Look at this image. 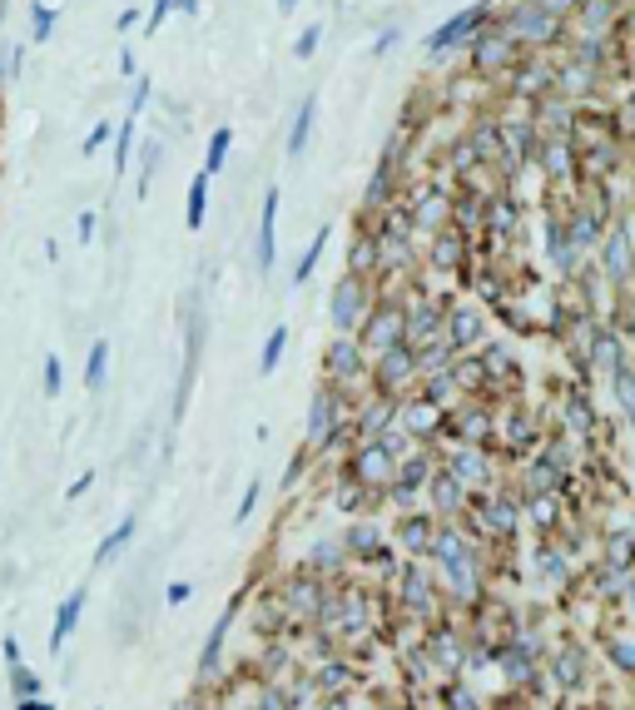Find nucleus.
Wrapping results in <instances>:
<instances>
[{"label": "nucleus", "instance_id": "b1692460", "mask_svg": "<svg viewBox=\"0 0 635 710\" xmlns=\"http://www.w3.org/2000/svg\"><path fill=\"white\" fill-rule=\"evenodd\" d=\"M55 30H60V5L30 0V5H25V40H30V45H50Z\"/></svg>", "mask_w": 635, "mask_h": 710}, {"label": "nucleus", "instance_id": "2f4dec72", "mask_svg": "<svg viewBox=\"0 0 635 710\" xmlns=\"http://www.w3.org/2000/svg\"><path fill=\"white\" fill-rule=\"evenodd\" d=\"M134 532H139V522H134V517H125V522H120V527H115V532H110V537L95 547V567H110V562L125 552L129 542H134Z\"/></svg>", "mask_w": 635, "mask_h": 710}, {"label": "nucleus", "instance_id": "864d4df0", "mask_svg": "<svg viewBox=\"0 0 635 710\" xmlns=\"http://www.w3.org/2000/svg\"><path fill=\"white\" fill-rule=\"evenodd\" d=\"M189 591H194L189 581H174V586H169L164 596H169V606H179V601H189Z\"/></svg>", "mask_w": 635, "mask_h": 710}, {"label": "nucleus", "instance_id": "4be33fe9", "mask_svg": "<svg viewBox=\"0 0 635 710\" xmlns=\"http://www.w3.org/2000/svg\"><path fill=\"white\" fill-rule=\"evenodd\" d=\"M209 194H214V179L199 169V174L189 179V189H184V229H189V234H199V229L209 224Z\"/></svg>", "mask_w": 635, "mask_h": 710}, {"label": "nucleus", "instance_id": "09e8293b", "mask_svg": "<svg viewBox=\"0 0 635 710\" xmlns=\"http://www.w3.org/2000/svg\"><path fill=\"white\" fill-rule=\"evenodd\" d=\"M616 120H621V130H626V140L635 135V90L621 100V110H616Z\"/></svg>", "mask_w": 635, "mask_h": 710}, {"label": "nucleus", "instance_id": "ddd939ff", "mask_svg": "<svg viewBox=\"0 0 635 710\" xmlns=\"http://www.w3.org/2000/svg\"><path fill=\"white\" fill-rule=\"evenodd\" d=\"M472 254H477V244L462 234V229H437L427 244H422V259L432 264V269H442V274H452V269H467L472 264Z\"/></svg>", "mask_w": 635, "mask_h": 710}, {"label": "nucleus", "instance_id": "603ef678", "mask_svg": "<svg viewBox=\"0 0 635 710\" xmlns=\"http://www.w3.org/2000/svg\"><path fill=\"white\" fill-rule=\"evenodd\" d=\"M120 75H125V80L139 75V60H134V50H129V45H120Z\"/></svg>", "mask_w": 635, "mask_h": 710}, {"label": "nucleus", "instance_id": "39448f33", "mask_svg": "<svg viewBox=\"0 0 635 710\" xmlns=\"http://www.w3.org/2000/svg\"><path fill=\"white\" fill-rule=\"evenodd\" d=\"M531 164L541 169L546 189H556V194H576V189H581V154H576V140H566V135H541V149H536Z\"/></svg>", "mask_w": 635, "mask_h": 710}, {"label": "nucleus", "instance_id": "c03bdc74", "mask_svg": "<svg viewBox=\"0 0 635 710\" xmlns=\"http://www.w3.org/2000/svg\"><path fill=\"white\" fill-rule=\"evenodd\" d=\"M10 686H15V701H30V696H40V676H35L30 666H10Z\"/></svg>", "mask_w": 635, "mask_h": 710}, {"label": "nucleus", "instance_id": "1a4fd4ad", "mask_svg": "<svg viewBox=\"0 0 635 710\" xmlns=\"http://www.w3.org/2000/svg\"><path fill=\"white\" fill-rule=\"evenodd\" d=\"M397 477V452L387 447V437H363L353 452V482L358 487H387Z\"/></svg>", "mask_w": 635, "mask_h": 710}, {"label": "nucleus", "instance_id": "7c9ffc66", "mask_svg": "<svg viewBox=\"0 0 635 710\" xmlns=\"http://www.w3.org/2000/svg\"><path fill=\"white\" fill-rule=\"evenodd\" d=\"M105 378H110V338H95V343H90V353H85V388H90V393H100V388H105Z\"/></svg>", "mask_w": 635, "mask_h": 710}, {"label": "nucleus", "instance_id": "e433bc0d", "mask_svg": "<svg viewBox=\"0 0 635 710\" xmlns=\"http://www.w3.org/2000/svg\"><path fill=\"white\" fill-rule=\"evenodd\" d=\"M149 105H154V75H144V70H139V75L129 80V110H125V115H134V120H139Z\"/></svg>", "mask_w": 635, "mask_h": 710}, {"label": "nucleus", "instance_id": "f257e3e1", "mask_svg": "<svg viewBox=\"0 0 635 710\" xmlns=\"http://www.w3.org/2000/svg\"><path fill=\"white\" fill-rule=\"evenodd\" d=\"M497 20L511 30V40L521 50H551L556 55V45H571V25L551 0H516L507 10H497Z\"/></svg>", "mask_w": 635, "mask_h": 710}, {"label": "nucleus", "instance_id": "bb28decb", "mask_svg": "<svg viewBox=\"0 0 635 710\" xmlns=\"http://www.w3.org/2000/svg\"><path fill=\"white\" fill-rule=\"evenodd\" d=\"M134 149H139V120L125 115V120H120V130H115V144H110V169H115V179H125V174H129Z\"/></svg>", "mask_w": 635, "mask_h": 710}, {"label": "nucleus", "instance_id": "9d476101", "mask_svg": "<svg viewBox=\"0 0 635 710\" xmlns=\"http://www.w3.org/2000/svg\"><path fill=\"white\" fill-rule=\"evenodd\" d=\"M621 15H626V0H576L566 25H571V35H606V40H616Z\"/></svg>", "mask_w": 635, "mask_h": 710}, {"label": "nucleus", "instance_id": "cd10ccee", "mask_svg": "<svg viewBox=\"0 0 635 710\" xmlns=\"http://www.w3.org/2000/svg\"><path fill=\"white\" fill-rule=\"evenodd\" d=\"M348 274H363V279L378 274V234H368V229L353 234V244H348Z\"/></svg>", "mask_w": 635, "mask_h": 710}, {"label": "nucleus", "instance_id": "f03ea898", "mask_svg": "<svg viewBox=\"0 0 635 710\" xmlns=\"http://www.w3.org/2000/svg\"><path fill=\"white\" fill-rule=\"evenodd\" d=\"M462 55H467V70H472L482 85H507V75L521 65V55H526V50L511 40L507 25L492 15V20L472 35V45H467Z\"/></svg>", "mask_w": 635, "mask_h": 710}, {"label": "nucleus", "instance_id": "49530a36", "mask_svg": "<svg viewBox=\"0 0 635 710\" xmlns=\"http://www.w3.org/2000/svg\"><path fill=\"white\" fill-rule=\"evenodd\" d=\"M95 229H100V209H80V219H75V239H80V244H95Z\"/></svg>", "mask_w": 635, "mask_h": 710}, {"label": "nucleus", "instance_id": "f704fd0d", "mask_svg": "<svg viewBox=\"0 0 635 710\" xmlns=\"http://www.w3.org/2000/svg\"><path fill=\"white\" fill-rule=\"evenodd\" d=\"M432 502L442 507V512H457L462 507V482L442 467V472H432Z\"/></svg>", "mask_w": 635, "mask_h": 710}, {"label": "nucleus", "instance_id": "6e6552de", "mask_svg": "<svg viewBox=\"0 0 635 710\" xmlns=\"http://www.w3.org/2000/svg\"><path fill=\"white\" fill-rule=\"evenodd\" d=\"M541 254L556 269V279H576V269L586 264V254L571 244V229H566L561 209H546V219H541Z\"/></svg>", "mask_w": 635, "mask_h": 710}, {"label": "nucleus", "instance_id": "4468645a", "mask_svg": "<svg viewBox=\"0 0 635 710\" xmlns=\"http://www.w3.org/2000/svg\"><path fill=\"white\" fill-rule=\"evenodd\" d=\"M521 219H526V209H521L516 184H502V189L487 199V224H482V239H516V234H521Z\"/></svg>", "mask_w": 635, "mask_h": 710}, {"label": "nucleus", "instance_id": "2eb2a0df", "mask_svg": "<svg viewBox=\"0 0 635 710\" xmlns=\"http://www.w3.org/2000/svg\"><path fill=\"white\" fill-rule=\"evenodd\" d=\"M373 368V383H378V393H397V388H407L412 378H417V348L412 343H397V348H387L378 353V363H368Z\"/></svg>", "mask_w": 635, "mask_h": 710}, {"label": "nucleus", "instance_id": "412c9836", "mask_svg": "<svg viewBox=\"0 0 635 710\" xmlns=\"http://www.w3.org/2000/svg\"><path fill=\"white\" fill-rule=\"evenodd\" d=\"M397 427L417 442V437H432L442 427V403L432 398H417V403H397Z\"/></svg>", "mask_w": 635, "mask_h": 710}, {"label": "nucleus", "instance_id": "0eeeda50", "mask_svg": "<svg viewBox=\"0 0 635 710\" xmlns=\"http://www.w3.org/2000/svg\"><path fill=\"white\" fill-rule=\"evenodd\" d=\"M407 338V303H392V298H382L373 303V313L363 318V328H358V343H363V353H387V348H397Z\"/></svg>", "mask_w": 635, "mask_h": 710}, {"label": "nucleus", "instance_id": "20e7f679", "mask_svg": "<svg viewBox=\"0 0 635 710\" xmlns=\"http://www.w3.org/2000/svg\"><path fill=\"white\" fill-rule=\"evenodd\" d=\"M596 269L611 288H631L635 284V224L631 214H616L606 239L596 244Z\"/></svg>", "mask_w": 635, "mask_h": 710}, {"label": "nucleus", "instance_id": "de8ad7c7", "mask_svg": "<svg viewBox=\"0 0 635 710\" xmlns=\"http://www.w3.org/2000/svg\"><path fill=\"white\" fill-rule=\"evenodd\" d=\"M134 25H144V10H139V5H125V10L115 15V30H120V35H129Z\"/></svg>", "mask_w": 635, "mask_h": 710}, {"label": "nucleus", "instance_id": "72a5a7b5", "mask_svg": "<svg viewBox=\"0 0 635 710\" xmlns=\"http://www.w3.org/2000/svg\"><path fill=\"white\" fill-rule=\"evenodd\" d=\"M283 348H288V323H278V328L263 338V353H258V373H263V378H273V373H278Z\"/></svg>", "mask_w": 635, "mask_h": 710}, {"label": "nucleus", "instance_id": "7ed1b4c3", "mask_svg": "<svg viewBox=\"0 0 635 710\" xmlns=\"http://www.w3.org/2000/svg\"><path fill=\"white\" fill-rule=\"evenodd\" d=\"M492 15H497V5H492V0H472V5L452 10L442 25H432V30H427V40H422L427 65H437V60H447V55L467 50V45H472V35H477V30H482Z\"/></svg>", "mask_w": 635, "mask_h": 710}, {"label": "nucleus", "instance_id": "58836bf2", "mask_svg": "<svg viewBox=\"0 0 635 710\" xmlns=\"http://www.w3.org/2000/svg\"><path fill=\"white\" fill-rule=\"evenodd\" d=\"M60 388H65V363H60V353H45V363H40V393L60 398Z\"/></svg>", "mask_w": 635, "mask_h": 710}, {"label": "nucleus", "instance_id": "37998d69", "mask_svg": "<svg viewBox=\"0 0 635 710\" xmlns=\"http://www.w3.org/2000/svg\"><path fill=\"white\" fill-rule=\"evenodd\" d=\"M229 621H234V611H224V616H219V626L209 631V646H204V661H199V671H214V661H219V646H224V631H229Z\"/></svg>", "mask_w": 635, "mask_h": 710}, {"label": "nucleus", "instance_id": "c756f323", "mask_svg": "<svg viewBox=\"0 0 635 710\" xmlns=\"http://www.w3.org/2000/svg\"><path fill=\"white\" fill-rule=\"evenodd\" d=\"M328 239H333V224H318V234L308 239V249L298 254V264H293V288H303L313 279V269L323 264V249H328Z\"/></svg>", "mask_w": 635, "mask_h": 710}, {"label": "nucleus", "instance_id": "f3484780", "mask_svg": "<svg viewBox=\"0 0 635 710\" xmlns=\"http://www.w3.org/2000/svg\"><path fill=\"white\" fill-rule=\"evenodd\" d=\"M338 432H343V403H338L333 388H323V393L313 398V408H308V447L318 452V447H328Z\"/></svg>", "mask_w": 635, "mask_h": 710}, {"label": "nucleus", "instance_id": "ea45409f", "mask_svg": "<svg viewBox=\"0 0 635 710\" xmlns=\"http://www.w3.org/2000/svg\"><path fill=\"white\" fill-rule=\"evenodd\" d=\"M318 45H323V20H308V25L298 30V40H293V60H313Z\"/></svg>", "mask_w": 635, "mask_h": 710}, {"label": "nucleus", "instance_id": "a19ab883", "mask_svg": "<svg viewBox=\"0 0 635 710\" xmlns=\"http://www.w3.org/2000/svg\"><path fill=\"white\" fill-rule=\"evenodd\" d=\"M169 15H179V0H149L144 5V35H159Z\"/></svg>", "mask_w": 635, "mask_h": 710}, {"label": "nucleus", "instance_id": "6e6d98bb", "mask_svg": "<svg viewBox=\"0 0 635 710\" xmlns=\"http://www.w3.org/2000/svg\"><path fill=\"white\" fill-rule=\"evenodd\" d=\"M15 710H50V706H45L40 696H30V701H15Z\"/></svg>", "mask_w": 635, "mask_h": 710}, {"label": "nucleus", "instance_id": "4d7b16f0", "mask_svg": "<svg viewBox=\"0 0 635 710\" xmlns=\"http://www.w3.org/2000/svg\"><path fill=\"white\" fill-rule=\"evenodd\" d=\"M551 5H556L561 15H571V5H576V0H551Z\"/></svg>", "mask_w": 635, "mask_h": 710}, {"label": "nucleus", "instance_id": "c9c22d12", "mask_svg": "<svg viewBox=\"0 0 635 710\" xmlns=\"http://www.w3.org/2000/svg\"><path fill=\"white\" fill-rule=\"evenodd\" d=\"M0 55H5V80L20 85V75L30 65V40H0Z\"/></svg>", "mask_w": 635, "mask_h": 710}, {"label": "nucleus", "instance_id": "5701e85b", "mask_svg": "<svg viewBox=\"0 0 635 710\" xmlns=\"http://www.w3.org/2000/svg\"><path fill=\"white\" fill-rule=\"evenodd\" d=\"M134 164H139V174H134V199H149L154 174L164 169V140H159V135L139 140V149H134Z\"/></svg>", "mask_w": 635, "mask_h": 710}, {"label": "nucleus", "instance_id": "5fc2aeb1", "mask_svg": "<svg viewBox=\"0 0 635 710\" xmlns=\"http://www.w3.org/2000/svg\"><path fill=\"white\" fill-rule=\"evenodd\" d=\"M5 666H20V646H15V636H5Z\"/></svg>", "mask_w": 635, "mask_h": 710}, {"label": "nucleus", "instance_id": "13d9d810", "mask_svg": "<svg viewBox=\"0 0 635 710\" xmlns=\"http://www.w3.org/2000/svg\"><path fill=\"white\" fill-rule=\"evenodd\" d=\"M10 90V80H5V55H0V95Z\"/></svg>", "mask_w": 635, "mask_h": 710}, {"label": "nucleus", "instance_id": "4c0bfd02", "mask_svg": "<svg viewBox=\"0 0 635 710\" xmlns=\"http://www.w3.org/2000/svg\"><path fill=\"white\" fill-rule=\"evenodd\" d=\"M115 130H120V120H100V125H90V135L80 140V154H85V159H95L100 149H110V144H115Z\"/></svg>", "mask_w": 635, "mask_h": 710}, {"label": "nucleus", "instance_id": "a878e982", "mask_svg": "<svg viewBox=\"0 0 635 710\" xmlns=\"http://www.w3.org/2000/svg\"><path fill=\"white\" fill-rule=\"evenodd\" d=\"M591 358H596L606 373H616V368L626 363V343H621V333H616L611 323H591Z\"/></svg>", "mask_w": 635, "mask_h": 710}, {"label": "nucleus", "instance_id": "423d86ee", "mask_svg": "<svg viewBox=\"0 0 635 710\" xmlns=\"http://www.w3.org/2000/svg\"><path fill=\"white\" fill-rule=\"evenodd\" d=\"M373 279L363 274H343L333 284V298H328V318H333V333H358L363 318L373 313Z\"/></svg>", "mask_w": 635, "mask_h": 710}, {"label": "nucleus", "instance_id": "bf43d9fd", "mask_svg": "<svg viewBox=\"0 0 635 710\" xmlns=\"http://www.w3.org/2000/svg\"><path fill=\"white\" fill-rule=\"evenodd\" d=\"M5 15H10V0H0V30H5Z\"/></svg>", "mask_w": 635, "mask_h": 710}, {"label": "nucleus", "instance_id": "393cba45", "mask_svg": "<svg viewBox=\"0 0 635 710\" xmlns=\"http://www.w3.org/2000/svg\"><path fill=\"white\" fill-rule=\"evenodd\" d=\"M80 616H85V586H75V591L60 601V611H55V626H50V651H55V656H60V646L75 636Z\"/></svg>", "mask_w": 635, "mask_h": 710}, {"label": "nucleus", "instance_id": "aec40b11", "mask_svg": "<svg viewBox=\"0 0 635 710\" xmlns=\"http://www.w3.org/2000/svg\"><path fill=\"white\" fill-rule=\"evenodd\" d=\"M368 353H363V343H358V333H338L333 343H328V378H338V383H348V378H358L368 363H363Z\"/></svg>", "mask_w": 635, "mask_h": 710}, {"label": "nucleus", "instance_id": "f8f14e48", "mask_svg": "<svg viewBox=\"0 0 635 710\" xmlns=\"http://www.w3.org/2000/svg\"><path fill=\"white\" fill-rule=\"evenodd\" d=\"M601 85H611L601 70H591V65H581V60H571V55L556 60V85H551L556 95H566V100H576V105H596Z\"/></svg>", "mask_w": 635, "mask_h": 710}, {"label": "nucleus", "instance_id": "a211bd4d", "mask_svg": "<svg viewBox=\"0 0 635 710\" xmlns=\"http://www.w3.org/2000/svg\"><path fill=\"white\" fill-rule=\"evenodd\" d=\"M482 333H487V313H482L477 303H457V308H447V343H452L457 353L482 348Z\"/></svg>", "mask_w": 635, "mask_h": 710}, {"label": "nucleus", "instance_id": "79ce46f5", "mask_svg": "<svg viewBox=\"0 0 635 710\" xmlns=\"http://www.w3.org/2000/svg\"><path fill=\"white\" fill-rule=\"evenodd\" d=\"M611 383H616V398H621V408L635 413V368L631 363H621L616 373H611Z\"/></svg>", "mask_w": 635, "mask_h": 710}, {"label": "nucleus", "instance_id": "3c124183", "mask_svg": "<svg viewBox=\"0 0 635 710\" xmlns=\"http://www.w3.org/2000/svg\"><path fill=\"white\" fill-rule=\"evenodd\" d=\"M258 492H263V487H258V482H249V492H244V502H239V522H249V512L258 507Z\"/></svg>", "mask_w": 635, "mask_h": 710}, {"label": "nucleus", "instance_id": "8fccbe9b", "mask_svg": "<svg viewBox=\"0 0 635 710\" xmlns=\"http://www.w3.org/2000/svg\"><path fill=\"white\" fill-rule=\"evenodd\" d=\"M90 487H95V472H80V477L70 482V492H65V497H70V502H80V497H85Z\"/></svg>", "mask_w": 635, "mask_h": 710}, {"label": "nucleus", "instance_id": "473e14b6", "mask_svg": "<svg viewBox=\"0 0 635 710\" xmlns=\"http://www.w3.org/2000/svg\"><path fill=\"white\" fill-rule=\"evenodd\" d=\"M462 487H472V482H487V457L482 452H472V447H462L457 457H452V467H447Z\"/></svg>", "mask_w": 635, "mask_h": 710}, {"label": "nucleus", "instance_id": "9b49d317", "mask_svg": "<svg viewBox=\"0 0 635 710\" xmlns=\"http://www.w3.org/2000/svg\"><path fill=\"white\" fill-rule=\"evenodd\" d=\"M278 204H283V189H278V184H263V199H258V239H254L258 274H273V264H278Z\"/></svg>", "mask_w": 635, "mask_h": 710}, {"label": "nucleus", "instance_id": "6ab92c4d", "mask_svg": "<svg viewBox=\"0 0 635 710\" xmlns=\"http://www.w3.org/2000/svg\"><path fill=\"white\" fill-rule=\"evenodd\" d=\"M313 130H318V90H308L303 100H298V110H293V120H288V135H283V154L298 164L303 154H308V144H313Z\"/></svg>", "mask_w": 635, "mask_h": 710}, {"label": "nucleus", "instance_id": "dca6fc26", "mask_svg": "<svg viewBox=\"0 0 635 710\" xmlns=\"http://www.w3.org/2000/svg\"><path fill=\"white\" fill-rule=\"evenodd\" d=\"M447 338V308L432 303V298H412L407 303V338L412 348H427V343H442Z\"/></svg>", "mask_w": 635, "mask_h": 710}, {"label": "nucleus", "instance_id": "c85d7f7f", "mask_svg": "<svg viewBox=\"0 0 635 710\" xmlns=\"http://www.w3.org/2000/svg\"><path fill=\"white\" fill-rule=\"evenodd\" d=\"M229 154H234V125H219V130L209 135V144H204V164H199V169H204L209 179H219V174L229 169Z\"/></svg>", "mask_w": 635, "mask_h": 710}, {"label": "nucleus", "instance_id": "a18cd8bd", "mask_svg": "<svg viewBox=\"0 0 635 710\" xmlns=\"http://www.w3.org/2000/svg\"><path fill=\"white\" fill-rule=\"evenodd\" d=\"M397 45H402V25H382L378 35H373V45H368V55H373V60H387Z\"/></svg>", "mask_w": 635, "mask_h": 710}]
</instances>
